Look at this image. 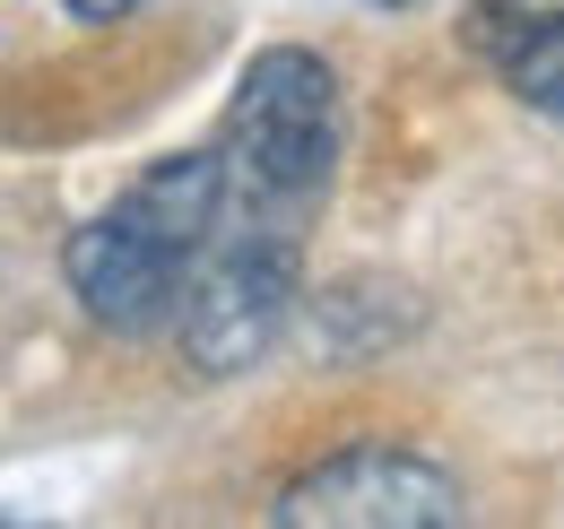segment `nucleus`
<instances>
[{"instance_id":"f257e3e1","label":"nucleus","mask_w":564,"mask_h":529,"mask_svg":"<svg viewBox=\"0 0 564 529\" xmlns=\"http://www.w3.org/2000/svg\"><path fill=\"white\" fill-rule=\"evenodd\" d=\"M226 226V165L217 148H183L156 156L113 208H96L70 235V295L87 304V322L113 338H156L174 322V295L192 261L209 252V235Z\"/></svg>"},{"instance_id":"f03ea898","label":"nucleus","mask_w":564,"mask_h":529,"mask_svg":"<svg viewBox=\"0 0 564 529\" xmlns=\"http://www.w3.org/2000/svg\"><path fill=\"white\" fill-rule=\"evenodd\" d=\"M226 217H304L339 165V69L304 44L252 53L226 105Z\"/></svg>"},{"instance_id":"7ed1b4c3","label":"nucleus","mask_w":564,"mask_h":529,"mask_svg":"<svg viewBox=\"0 0 564 529\" xmlns=\"http://www.w3.org/2000/svg\"><path fill=\"white\" fill-rule=\"evenodd\" d=\"M295 295H304L295 226H286V217H226L209 235V252L192 261L165 331L183 338V365H192V374L226 382V374H252V365L279 347Z\"/></svg>"},{"instance_id":"20e7f679","label":"nucleus","mask_w":564,"mask_h":529,"mask_svg":"<svg viewBox=\"0 0 564 529\" xmlns=\"http://www.w3.org/2000/svg\"><path fill=\"white\" fill-rule=\"evenodd\" d=\"M279 529H460L469 521V495L452 468L417 461V452H391V443H356L330 452L322 468H304L270 504Z\"/></svg>"},{"instance_id":"39448f33","label":"nucleus","mask_w":564,"mask_h":529,"mask_svg":"<svg viewBox=\"0 0 564 529\" xmlns=\"http://www.w3.org/2000/svg\"><path fill=\"white\" fill-rule=\"evenodd\" d=\"M495 69H503V87H512L530 114L564 122V9L547 18V26H530L521 44H503V53H495Z\"/></svg>"},{"instance_id":"423d86ee","label":"nucleus","mask_w":564,"mask_h":529,"mask_svg":"<svg viewBox=\"0 0 564 529\" xmlns=\"http://www.w3.org/2000/svg\"><path fill=\"white\" fill-rule=\"evenodd\" d=\"M62 9H70V18H87V26H105V18H122L131 0H62Z\"/></svg>"},{"instance_id":"0eeeda50","label":"nucleus","mask_w":564,"mask_h":529,"mask_svg":"<svg viewBox=\"0 0 564 529\" xmlns=\"http://www.w3.org/2000/svg\"><path fill=\"white\" fill-rule=\"evenodd\" d=\"M391 9H409V0H391Z\"/></svg>"}]
</instances>
